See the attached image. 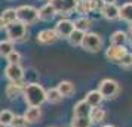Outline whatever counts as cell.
Instances as JSON below:
<instances>
[{"label":"cell","mask_w":132,"mask_h":127,"mask_svg":"<svg viewBox=\"0 0 132 127\" xmlns=\"http://www.w3.org/2000/svg\"><path fill=\"white\" fill-rule=\"evenodd\" d=\"M22 97L27 106H40L46 102V90L39 83H30L24 86Z\"/></svg>","instance_id":"6da1fadb"},{"label":"cell","mask_w":132,"mask_h":127,"mask_svg":"<svg viewBox=\"0 0 132 127\" xmlns=\"http://www.w3.org/2000/svg\"><path fill=\"white\" fill-rule=\"evenodd\" d=\"M15 11H16V19L19 22H22L25 27L36 24L39 21V9L31 5H21Z\"/></svg>","instance_id":"7a4b0ae2"},{"label":"cell","mask_w":132,"mask_h":127,"mask_svg":"<svg viewBox=\"0 0 132 127\" xmlns=\"http://www.w3.org/2000/svg\"><path fill=\"white\" fill-rule=\"evenodd\" d=\"M80 47L89 53H98L102 49V38L98 33H85Z\"/></svg>","instance_id":"3957f363"},{"label":"cell","mask_w":132,"mask_h":127,"mask_svg":"<svg viewBox=\"0 0 132 127\" xmlns=\"http://www.w3.org/2000/svg\"><path fill=\"white\" fill-rule=\"evenodd\" d=\"M96 90L101 93V96L104 97V99H114V97L119 95L120 86H119V83L113 79H104V80L100 81Z\"/></svg>","instance_id":"277c9868"},{"label":"cell","mask_w":132,"mask_h":127,"mask_svg":"<svg viewBox=\"0 0 132 127\" xmlns=\"http://www.w3.org/2000/svg\"><path fill=\"white\" fill-rule=\"evenodd\" d=\"M5 30H6L7 40H11L13 43L22 42L27 37V27L22 22H19V21H15L12 24H7Z\"/></svg>","instance_id":"5b68a950"},{"label":"cell","mask_w":132,"mask_h":127,"mask_svg":"<svg viewBox=\"0 0 132 127\" xmlns=\"http://www.w3.org/2000/svg\"><path fill=\"white\" fill-rule=\"evenodd\" d=\"M48 3L54 7L56 15L61 16H68L74 12L77 0H48Z\"/></svg>","instance_id":"8992f818"},{"label":"cell","mask_w":132,"mask_h":127,"mask_svg":"<svg viewBox=\"0 0 132 127\" xmlns=\"http://www.w3.org/2000/svg\"><path fill=\"white\" fill-rule=\"evenodd\" d=\"M74 30H76V28H74V22L68 18L60 19V21L55 24V28H54L55 34H56L58 38H68L70 34H71Z\"/></svg>","instance_id":"52a82bcc"},{"label":"cell","mask_w":132,"mask_h":127,"mask_svg":"<svg viewBox=\"0 0 132 127\" xmlns=\"http://www.w3.org/2000/svg\"><path fill=\"white\" fill-rule=\"evenodd\" d=\"M5 75L11 83H24V68L21 65L7 64L5 68Z\"/></svg>","instance_id":"ba28073f"},{"label":"cell","mask_w":132,"mask_h":127,"mask_svg":"<svg viewBox=\"0 0 132 127\" xmlns=\"http://www.w3.org/2000/svg\"><path fill=\"white\" fill-rule=\"evenodd\" d=\"M125 46H108L105 49V58L108 62H113V64H119L120 59L123 58V55L126 53Z\"/></svg>","instance_id":"9c48e42d"},{"label":"cell","mask_w":132,"mask_h":127,"mask_svg":"<svg viewBox=\"0 0 132 127\" xmlns=\"http://www.w3.org/2000/svg\"><path fill=\"white\" fill-rule=\"evenodd\" d=\"M100 13L107 21H116V19H119V6L116 3H104Z\"/></svg>","instance_id":"30bf717a"},{"label":"cell","mask_w":132,"mask_h":127,"mask_svg":"<svg viewBox=\"0 0 132 127\" xmlns=\"http://www.w3.org/2000/svg\"><path fill=\"white\" fill-rule=\"evenodd\" d=\"M36 38L40 44H52V43H55L58 40V37L55 34L54 28H52V30H51V28H45V30L39 31Z\"/></svg>","instance_id":"8fae6325"},{"label":"cell","mask_w":132,"mask_h":127,"mask_svg":"<svg viewBox=\"0 0 132 127\" xmlns=\"http://www.w3.org/2000/svg\"><path fill=\"white\" fill-rule=\"evenodd\" d=\"M85 102L89 105L90 108H96V106H100L102 103V101H104V97L101 96V93L98 90H90L88 92L86 95H85Z\"/></svg>","instance_id":"7c38bea8"},{"label":"cell","mask_w":132,"mask_h":127,"mask_svg":"<svg viewBox=\"0 0 132 127\" xmlns=\"http://www.w3.org/2000/svg\"><path fill=\"white\" fill-rule=\"evenodd\" d=\"M56 90L60 92V95L62 97H70L74 95V92H76V87L73 84L71 81H68V80H62L58 83L56 86Z\"/></svg>","instance_id":"4fadbf2b"},{"label":"cell","mask_w":132,"mask_h":127,"mask_svg":"<svg viewBox=\"0 0 132 127\" xmlns=\"http://www.w3.org/2000/svg\"><path fill=\"white\" fill-rule=\"evenodd\" d=\"M24 83H9L5 89V93L9 99H16L18 96L22 95V90H24Z\"/></svg>","instance_id":"5bb4252c"},{"label":"cell","mask_w":132,"mask_h":127,"mask_svg":"<svg viewBox=\"0 0 132 127\" xmlns=\"http://www.w3.org/2000/svg\"><path fill=\"white\" fill-rule=\"evenodd\" d=\"M128 33L122 30L114 31L113 34L110 36V46H125L128 43Z\"/></svg>","instance_id":"9a60e30c"},{"label":"cell","mask_w":132,"mask_h":127,"mask_svg":"<svg viewBox=\"0 0 132 127\" xmlns=\"http://www.w3.org/2000/svg\"><path fill=\"white\" fill-rule=\"evenodd\" d=\"M56 16V12L54 11V7L51 6L49 3L43 5L40 9H39V19L40 21H45V22H49Z\"/></svg>","instance_id":"2e32d148"},{"label":"cell","mask_w":132,"mask_h":127,"mask_svg":"<svg viewBox=\"0 0 132 127\" xmlns=\"http://www.w3.org/2000/svg\"><path fill=\"white\" fill-rule=\"evenodd\" d=\"M42 117V109L40 106H28V109L24 112V118L27 120V123H37Z\"/></svg>","instance_id":"e0dca14e"},{"label":"cell","mask_w":132,"mask_h":127,"mask_svg":"<svg viewBox=\"0 0 132 127\" xmlns=\"http://www.w3.org/2000/svg\"><path fill=\"white\" fill-rule=\"evenodd\" d=\"M90 106L85 101H79L74 106H73V117H89Z\"/></svg>","instance_id":"ac0fdd59"},{"label":"cell","mask_w":132,"mask_h":127,"mask_svg":"<svg viewBox=\"0 0 132 127\" xmlns=\"http://www.w3.org/2000/svg\"><path fill=\"white\" fill-rule=\"evenodd\" d=\"M105 115H107V112H105V109L100 108V106H96V108H92L89 112V120L92 124H100V123H102V121L105 120Z\"/></svg>","instance_id":"d6986e66"},{"label":"cell","mask_w":132,"mask_h":127,"mask_svg":"<svg viewBox=\"0 0 132 127\" xmlns=\"http://www.w3.org/2000/svg\"><path fill=\"white\" fill-rule=\"evenodd\" d=\"M119 19L126 21L128 24L132 22V2H128L122 5V7H119Z\"/></svg>","instance_id":"ffe728a7"},{"label":"cell","mask_w":132,"mask_h":127,"mask_svg":"<svg viewBox=\"0 0 132 127\" xmlns=\"http://www.w3.org/2000/svg\"><path fill=\"white\" fill-rule=\"evenodd\" d=\"M73 22H74V28L76 30H80V31H83V33H88V30H89L90 25H92V21L88 16H79Z\"/></svg>","instance_id":"44dd1931"},{"label":"cell","mask_w":132,"mask_h":127,"mask_svg":"<svg viewBox=\"0 0 132 127\" xmlns=\"http://www.w3.org/2000/svg\"><path fill=\"white\" fill-rule=\"evenodd\" d=\"M74 12H77L80 16H86L88 13H90V2L89 0H77Z\"/></svg>","instance_id":"7402d4cb"},{"label":"cell","mask_w":132,"mask_h":127,"mask_svg":"<svg viewBox=\"0 0 132 127\" xmlns=\"http://www.w3.org/2000/svg\"><path fill=\"white\" fill-rule=\"evenodd\" d=\"M0 18L5 21V24H12V22H15V21H18L16 19V11L13 9V7H7V9H5L3 12H2V15H0Z\"/></svg>","instance_id":"603a6c76"},{"label":"cell","mask_w":132,"mask_h":127,"mask_svg":"<svg viewBox=\"0 0 132 127\" xmlns=\"http://www.w3.org/2000/svg\"><path fill=\"white\" fill-rule=\"evenodd\" d=\"M12 50H15L13 42L7 40V38L6 40H0V58H6Z\"/></svg>","instance_id":"cb8c5ba5"},{"label":"cell","mask_w":132,"mask_h":127,"mask_svg":"<svg viewBox=\"0 0 132 127\" xmlns=\"http://www.w3.org/2000/svg\"><path fill=\"white\" fill-rule=\"evenodd\" d=\"M62 101V96L60 95V92L56 90V87H51L46 90V102L49 103H60Z\"/></svg>","instance_id":"d4e9b609"},{"label":"cell","mask_w":132,"mask_h":127,"mask_svg":"<svg viewBox=\"0 0 132 127\" xmlns=\"http://www.w3.org/2000/svg\"><path fill=\"white\" fill-rule=\"evenodd\" d=\"M83 36H85L83 31L74 30L71 34H70V37H68L67 40H68V43H70L71 46H80V44H82V40H83Z\"/></svg>","instance_id":"484cf974"},{"label":"cell","mask_w":132,"mask_h":127,"mask_svg":"<svg viewBox=\"0 0 132 127\" xmlns=\"http://www.w3.org/2000/svg\"><path fill=\"white\" fill-rule=\"evenodd\" d=\"M70 127H92L89 117H73Z\"/></svg>","instance_id":"4316f807"},{"label":"cell","mask_w":132,"mask_h":127,"mask_svg":"<svg viewBox=\"0 0 132 127\" xmlns=\"http://www.w3.org/2000/svg\"><path fill=\"white\" fill-rule=\"evenodd\" d=\"M13 112L9 111V109H2L0 111V124H5V126H9L11 121L13 120Z\"/></svg>","instance_id":"83f0119b"},{"label":"cell","mask_w":132,"mask_h":127,"mask_svg":"<svg viewBox=\"0 0 132 127\" xmlns=\"http://www.w3.org/2000/svg\"><path fill=\"white\" fill-rule=\"evenodd\" d=\"M21 59H22V56H21V53L16 52V50H12V52L6 56L7 64H13V65H19Z\"/></svg>","instance_id":"f1b7e54d"},{"label":"cell","mask_w":132,"mask_h":127,"mask_svg":"<svg viewBox=\"0 0 132 127\" xmlns=\"http://www.w3.org/2000/svg\"><path fill=\"white\" fill-rule=\"evenodd\" d=\"M9 126L11 127H27L28 123H27V120L24 118V115H15Z\"/></svg>","instance_id":"f546056e"},{"label":"cell","mask_w":132,"mask_h":127,"mask_svg":"<svg viewBox=\"0 0 132 127\" xmlns=\"http://www.w3.org/2000/svg\"><path fill=\"white\" fill-rule=\"evenodd\" d=\"M119 65L120 67H123V68H131L132 67V53L126 52V53L123 55V58L120 59Z\"/></svg>","instance_id":"4dcf8cb0"},{"label":"cell","mask_w":132,"mask_h":127,"mask_svg":"<svg viewBox=\"0 0 132 127\" xmlns=\"http://www.w3.org/2000/svg\"><path fill=\"white\" fill-rule=\"evenodd\" d=\"M89 2H90V12H101L102 6H104V3L101 0H89Z\"/></svg>","instance_id":"1f68e13d"},{"label":"cell","mask_w":132,"mask_h":127,"mask_svg":"<svg viewBox=\"0 0 132 127\" xmlns=\"http://www.w3.org/2000/svg\"><path fill=\"white\" fill-rule=\"evenodd\" d=\"M5 28H6V24H5V21H3V19L0 18V31H3Z\"/></svg>","instance_id":"d6a6232c"},{"label":"cell","mask_w":132,"mask_h":127,"mask_svg":"<svg viewBox=\"0 0 132 127\" xmlns=\"http://www.w3.org/2000/svg\"><path fill=\"white\" fill-rule=\"evenodd\" d=\"M102 3H116V0H101Z\"/></svg>","instance_id":"836d02e7"},{"label":"cell","mask_w":132,"mask_h":127,"mask_svg":"<svg viewBox=\"0 0 132 127\" xmlns=\"http://www.w3.org/2000/svg\"><path fill=\"white\" fill-rule=\"evenodd\" d=\"M128 30H129V34H131V36H132V22H131V24H129V27H128Z\"/></svg>","instance_id":"e575fe53"},{"label":"cell","mask_w":132,"mask_h":127,"mask_svg":"<svg viewBox=\"0 0 132 127\" xmlns=\"http://www.w3.org/2000/svg\"><path fill=\"white\" fill-rule=\"evenodd\" d=\"M101 127H116V126H113V124H104V126H101Z\"/></svg>","instance_id":"d590c367"},{"label":"cell","mask_w":132,"mask_h":127,"mask_svg":"<svg viewBox=\"0 0 132 127\" xmlns=\"http://www.w3.org/2000/svg\"><path fill=\"white\" fill-rule=\"evenodd\" d=\"M0 127H7V126H5V124H0Z\"/></svg>","instance_id":"8d00e7d4"},{"label":"cell","mask_w":132,"mask_h":127,"mask_svg":"<svg viewBox=\"0 0 132 127\" xmlns=\"http://www.w3.org/2000/svg\"><path fill=\"white\" fill-rule=\"evenodd\" d=\"M131 44H132V42H131Z\"/></svg>","instance_id":"74e56055"}]
</instances>
